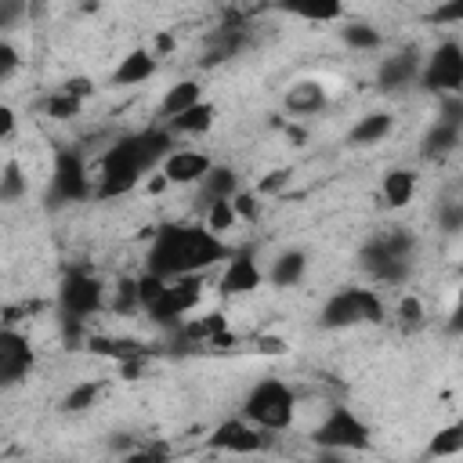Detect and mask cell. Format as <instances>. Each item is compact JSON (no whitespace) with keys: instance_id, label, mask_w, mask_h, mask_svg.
I'll return each mask as SVG.
<instances>
[{"instance_id":"cell-1","label":"cell","mask_w":463,"mask_h":463,"mask_svg":"<svg viewBox=\"0 0 463 463\" xmlns=\"http://www.w3.org/2000/svg\"><path fill=\"white\" fill-rule=\"evenodd\" d=\"M232 257V246L206 232L203 224H163L152 232V246L145 253V271L174 282L184 275H199Z\"/></svg>"},{"instance_id":"cell-2","label":"cell","mask_w":463,"mask_h":463,"mask_svg":"<svg viewBox=\"0 0 463 463\" xmlns=\"http://www.w3.org/2000/svg\"><path fill=\"white\" fill-rule=\"evenodd\" d=\"M170 152H174V134L166 127H145V130L116 137V145L101 159L94 195L116 199V195L134 192L141 184V177H148Z\"/></svg>"},{"instance_id":"cell-3","label":"cell","mask_w":463,"mask_h":463,"mask_svg":"<svg viewBox=\"0 0 463 463\" xmlns=\"http://www.w3.org/2000/svg\"><path fill=\"white\" fill-rule=\"evenodd\" d=\"M242 420L260 427V430H271V434L293 427V420H297V394H293V387L275 380V376L257 380L250 387V394L242 398Z\"/></svg>"},{"instance_id":"cell-4","label":"cell","mask_w":463,"mask_h":463,"mask_svg":"<svg viewBox=\"0 0 463 463\" xmlns=\"http://www.w3.org/2000/svg\"><path fill=\"white\" fill-rule=\"evenodd\" d=\"M383 318H387V307H383L380 293L362 289V286H340L318 307V326L322 329H351V326H362V322L380 326Z\"/></svg>"},{"instance_id":"cell-5","label":"cell","mask_w":463,"mask_h":463,"mask_svg":"<svg viewBox=\"0 0 463 463\" xmlns=\"http://www.w3.org/2000/svg\"><path fill=\"white\" fill-rule=\"evenodd\" d=\"M311 445L318 452H369L373 427L347 405H333L311 430Z\"/></svg>"},{"instance_id":"cell-6","label":"cell","mask_w":463,"mask_h":463,"mask_svg":"<svg viewBox=\"0 0 463 463\" xmlns=\"http://www.w3.org/2000/svg\"><path fill=\"white\" fill-rule=\"evenodd\" d=\"M416 83L427 90V94H463V47L459 40H441L423 61H420V76Z\"/></svg>"},{"instance_id":"cell-7","label":"cell","mask_w":463,"mask_h":463,"mask_svg":"<svg viewBox=\"0 0 463 463\" xmlns=\"http://www.w3.org/2000/svg\"><path fill=\"white\" fill-rule=\"evenodd\" d=\"M105 304V282L90 268H69L58 282V315L69 318H90Z\"/></svg>"},{"instance_id":"cell-8","label":"cell","mask_w":463,"mask_h":463,"mask_svg":"<svg viewBox=\"0 0 463 463\" xmlns=\"http://www.w3.org/2000/svg\"><path fill=\"white\" fill-rule=\"evenodd\" d=\"M206 449L228 452V456H257V452L275 449V434H271V430H260V427H253V423H246L242 416H232V420H221V423L210 430Z\"/></svg>"},{"instance_id":"cell-9","label":"cell","mask_w":463,"mask_h":463,"mask_svg":"<svg viewBox=\"0 0 463 463\" xmlns=\"http://www.w3.org/2000/svg\"><path fill=\"white\" fill-rule=\"evenodd\" d=\"M90 195V177H87V159L80 148H58L54 166H51V203H83Z\"/></svg>"},{"instance_id":"cell-10","label":"cell","mask_w":463,"mask_h":463,"mask_svg":"<svg viewBox=\"0 0 463 463\" xmlns=\"http://www.w3.org/2000/svg\"><path fill=\"white\" fill-rule=\"evenodd\" d=\"M203 300V279L199 275H184V279H174V282H166V289H163V297L145 311L156 326H181L184 322V315L188 311H195V304Z\"/></svg>"},{"instance_id":"cell-11","label":"cell","mask_w":463,"mask_h":463,"mask_svg":"<svg viewBox=\"0 0 463 463\" xmlns=\"http://www.w3.org/2000/svg\"><path fill=\"white\" fill-rule=\"evenodd\" d=\"M36 365L33 344L14 326H0V387H18Z\"/></svg>"},{"instance_id":"cell-12","label":"cell","mask_w":463,"mask_h":463,"mask_svg":"<svg viewBox=\"0 0 463 463\" xmlns=\"http://www.w3.org/2000/svg\"><path fill=\"white\" fill-rule=\"evenodd\" d=\"M264 286V271L253 257L250 246L242 250H232V257L224 260V271L217 279V293L221 297H246V293H257Z\"/></svg>"},{"instance_id":"cell-13","label":"cell","mask_w":463,"mask_h":463,"mask_svg":"<svg viewBox=\"0 0 463 463\" xmlns=\"http://www.w3.org/2000/svg\"><path fill=\"white\" fill-rule=\"evenodd\" d=\"M246 47H250V25H242V22H224V25H217V29L206 33L199 65H203V69H213V65H221V61L239 58Z\"/></svg>"},{"instance_id":"cell-14","label":"cell","mask_w":463,"mask_h":463,"mask_svg":"<svg viewBox=\"0 0 463 463\" xmlns=\"http://www.w3.org/2000/svg\"><path fill=\"white\" fill-rule=\"evenodd\" d=\"M420 61L423 58H420L416 47H405V51H394V54L380 58V65H376V90L394 94L402 87H412L416 76H420Z\"/></svg>"},{"instance_id":"cell-15","label":"cell","mask_w":463,"mask_h":463,"mask_svg":"<svg viewBox=\"0 0 463 463\" xmlns=\"http://www.w3.org/2000/svg\"><path fill=\"white\" fill-rule=\"evenodd\" d=\"M358 264H362V271H365L369 279H376L380 286H402V282L409 279V271H412V264L394 260V257L376 242V235L365 239V246L358 250Z\"/></svg>"},{"instance_id":"cell-16","label":"cell","mask_w":463,"mask_h":463,"mask_svg":"<svg viewBox=\"0 0 463 463\" xmlns=\"http://www.w3.org/2000/svg\"><path fill=\"white\" fill-rule=\"evenodd\" d=\"M159 166H163L166 184H195V181L206 177V170L213 166V159L206 152H199V148H174Z\"/></svg>"},{"instance_id":"cell-17","label":"cell","mask_w":463,"mask_h":463,"mask_svg":"<svg viewBox=\"0 0 463 463\" xmlns=\"http://www.w3.org/2000/svg\"><path fill=\"white\" fill-rule=\"evenodd\" d=\"M239 170L235 166H224V163H213L206 170V177L199 181V195H195V210L203 213L210 203H221V199H232L239 192Z\"/></svg>"},{"instance_id":"cell-18","label":"cell","mask_w":463,"mask_h":463,"mask_svg":"<svg viewBox=\"0 0 463 463\" xmlns=\"http://www.w3.org/2000/svg\"><path fill=\"white\" fill-rule=\"evenodd\" d=\"M87 351L98 354V358H112L116 365L130 362V358H152L148 344H141L134 336H105V333H90L87 336Z\"/></svg>"},{"instance_id":"cell-19","label":"cell","mask_w":463,"mask_h":463,"mask_svg":"<svg viewBox=\"0 0 463 463\" xmlns=\"http://www.w3.org/2000/svg\"><path fill=\"white\" fill-rule=\"evenodd\" d=\"M159 69V58L148 51V47H134L119 58V65L112 69V87H134V83H145L152 80Z\"/></svg>"},{"instance_id":"cell-20","label":"cell","mask_w":463,"mask_h":463,"mask_svg":"<svg viewBox=\"0 0 463 463\" xmlns=\"http://www.w3.org/2000/svg\"><path fill=\"white\" fill-rule=\"evenodd\" d=\"M391 130H394V116L383 112V109H376V112H365V116H358V119L351 123V130H347V145H354V148H369V145H380Z\"/></svg>"},{"instance_id":"cell-21","label":"cell","mask_w":463,"mask_h":463,"mask_svg":"<svg viewBox=\"0 0 463 463\" xmlns=\"http://www.w3.org/2000/svg\"><path fill=\"white\" fill-rule=\"evenodd\" d=\"M304 275H307V253H304V250H282V253L271 260V268H268L264 279H268L275 289H293V286L304 282Z\"/></svg>"},{"instance_id":"cell-22","label":"cell","mask_w":463,"mask_h":463,"mask_svg":"<svg viewBox=\"0 0 463 463\" xmlns=\"http://www.w3.org/2000/svg\"><path fill=\"white\" fill-rule=\"evenodd\" d=\"M286 109L293 112V116H315V112H322L326 105H329V90L318 83V80H300V83H293L289 90H286Z\"/></svg>"},{"instance_id":"cell-23","label":"cell","mask_w":463,"mask_h":463,"mask_svg":"<svg viewBox=\"0 0 463 463\" xmlns=\"http://www.w3.org/2000/svg\"><path fill=\"white\" fill-rule=\"evenodd\" d=\"M412 195H416V170H409V166H391V170L383 174V181H380V199H383V206L402 210V206L412 203Z\"/></svg>"},{"instance_id":"cell-24","label":"cell","mask_w":463,"mask_h":463,"mask_svg":"<svg viewBox=\"0 0 463 463\" xmlns=\"http://www.w3.org/2000/svg\"><path fill=\"white\" fill-rule=\"evenodd\" d=\"M181 340L184 344H213L217 336L228 333V315L224 311H206V315H195V318H184L177 326Z\"/></svg>"},{"instance_id":"cell-25","label":"cell","mask_w":463,"mask_h":463,"mask_svg":"<svg viewBox=\"0 0 463 463\" xmlns=\"http://www.w3.org/2000/svg\"><path fill=\"white\" fill-rule=\"evenodd\" d=\"M203 101V83L199 80H177L174 87H166V94H163V101H159V119L166 123V119H174V116H181V112H188L192 105H199Z\"/></svg>"},{"instance_id":"cell-26","label":"cell","mask_w":463,"mask_h":463,"mask_svg":"<svg viewBox=\"0 0 463 463\" xmlns=\"http://www.w3.org/2000/svg\"><path fill=\"white\" fill-rule=\"evenodd\" d=\"M459 141H463V130L459 127H449V123H430L427 127V134H423V141H420V156L423 159H445V156H452L456 148H459Z\"/></svg>"},{"instance_id":"cell-27","label":"cell","mask_w":463,"mask_h":463,"mask_svg":"<svg viewBox=\"0 0 463 463\" xmlns=\"http://www.w3.org/2000/svg\"><path fill=\"white\" fill-rule=\"evenodd\" d=\"M213 119H217V105L203 98L199 105H192L188 112H181V116L166 119L163 127H166L170 134H206V130L213 127Z\"/></svg>"},{"instance_id":"cell-28","label":"cell","mask_w":463,"mask_h":463,"mask_svg":"<svg viewBox=\"0 0 463 463\" xmlns=\"http://www.w3.org/2000/svg\"><path fill=\"white\" fill-rule=\"evenodd\" d=\"M376 242H380L394 260H405V264H412V260H416V250H420L416 232L405 228V224H391V228L376 232Z\"/></svg>"},{"instance_id":"cell-29","label":"cell","mask_w":463,"mask_h":463,"mask_svg":"<svg viewBox=\"0 0 463 463\" xmlns=\"http://www.w3.org/2000/svg\"><path fill=\"white\" fill-rule=\"evenodd\" d=\"M459 452H463V423H445L427 441V456H434V459H449V456H459Z\"/></svg>"},{"instance_id":"cell-30","label":"cell","mask_w":463,"mask_h":463,"mask_svg":"<svg viewBox=\"0 0 463 463\" xmlns=\"http://www.w3.org/2000/svg\"><path fill=\"white\" fill-rule=\"evenodd\" d=\"M340 40H344L351 51H376V47L383 43V33H380L376 25H369V22H347V25L340 29Z\"/></svg>"},{"instance_id":"cell-31","label":"cell","mask_w":463,"mask_h":463,"mask_svg":"<svg viewBox=\"0 0 463 463\" xmlns=\"http://www.w3.org/2000/svg\"><path fill=\"white\" fill-rule=\"evenodd\" d=\"M235 224H239V217H235V210H232V199L210 203V206L203 210V228H206V232H213L217 239H221L224 232H232Z\"/></svg>"},{"instance_id":"cell-32","label":"cell","mask_w":463,"mask_h":463,"mask_svg":"<svg viewBox=\"0 0 463 463\" xmlns=\"http://www.w3.org/2000/svg\"><path fill=\"white\" fill-rule=\"evenodd\" d=\"M98 394H101V387H98L94 380H80L76 387L65 391V398H61V412H69V416L87 412V409L98 402Z\"/></svg>"},{"instance_id":"cell-33","label":"cell","mask_w":463,"mask_h":463,"mask_svg":"<svg viewBox=\"0 0 463 463\" xmlns=\"http://www.w3.org/2000/svg\"><path fill=\"white\" fill-rule=\"evenodd\" d=\"M29 192V181H25V170H22V163H4V170H0V203H18L22 195Z\"/></svg>"},{"instance_id":"cell-34","label":"cell","mask_w":463,"mask_h":463,"mask_svg":"<svg viewBox=\"0 0 463 463\" xmlns=\"http://www.w3.org/2000/svg\"><path fill=\"white\" fill-rule=\"evenodd\" d=\"M123 463H174V452H170V445L166 441H137L127 456H123Z\"/></svg>"},{"instance_id":"cell-35","label":"cell","mask_w":463,"mask_h":463,"mask_svg":"<svg viewBox=\"0 0 463 463\" xmlns=\"http://www.w3.org/2000/svg\"><path fill=\"white\" fill-rule=\"evenodd\" d=\"M43 112H47L51 119H76V116L83 112V101L69 98L65 90H54V94L43 98Z\"/></svg>"},{"instance_id":"cell-36","label":"cell","mask_w":463,"mask_h":463,"mask_svg":"<svg viewBox=\"0 0 463 463\" xmlns=\"http://www.w3.org/2000/svg\"><path fill=\"white\" fill-rule=\"evenodd\" d=\"M58 333H61V344L69 347V351H80V347H87V322L83 318H69V315H58Z\"/></svg>"},{"instance_id":"cell-37","label":"cell","mask_w":463,"mask_h":463,"mask_svg":"<svg viewBox=\"0 0 463 463\" xmlns=\"http://www.w3.org/2000/svg\"><path fill=\"white\" fill-rule=\"evenodd\" d=\"M398 322H402V329H420L423 326V318H427V311H423V300L416 297V293H405L402 300H398Z\"/></svg>"},{"instance_id":"cell-38","label":"cell","mask_w":463,"mask_h":463,"mask_svg":"<svg viewBox=\"0 0 463 463\" xmlns=\"http://www.w3.org/2000/svg\"><path fill=\"white\" fill-rule=\"evenodd\" d=\"M134 282H137V307H141V311H148V307L163 297V289H166V282L156 279V275H148V271L134 275Z\"/></svg>"},{"instance_id":"cell-39","label":"cell","mask_w":463,"mask_h":463,"mask_svg":"<svg viewBox=\"0 0 463 463\" xmlns=\"http://www.w3.org/2000/svg\"><path fill=\"white\" fill-rule=\"evenodd\" d=\"M232 210H235V217L239 221H257L260 217V195L257 192H250V188H239L235 195H232Z\"/></svg>"},{"instance_id":"cell-40","label":"cell","mask_w":463,"mask_h":463,"mask_svg":"<svg viewBox=\"0 0 463 463\" xmlns=\"http://www.w3.org/2000/svg\"><path fill=\"white\" fill-rule=\"evenodd\" d=\"M112 307H116L119 315L141 311V307H137V282H134L130 275H123V279L116 282V300H112Z\"/></svg>"},{"instance_id":"cell-41","label":"cell","mask_w":463,"mask_h":463,"mask_svg":"<svg viewBox=\"0 0 463 463\" xmlns=\"http://www.w3.org/2000/svg\"><path fill=\"white\" fill-rule=\"evenodd\" d=\"M438 123H449V127H459L463 130V94L438 98Z\"/></svg>"},{"instance_id":"cell-42","label":"cell","mask_w":463,"mask_h":463,"mask_svg":"<svg viewBox=\"0 0 463 463\" xmlns=\"http://www.w3.org/2000/svg\"><path fill=\"white\" fill-rule=\"evenodd\" d=\"M438 228L441 232H449V235H456L459 228H463V203H456V199H445L441 206H438Z\"/></svg>"},{"instance_id":"cell-43","label":"cell","mask_w":463,"mask_h":463,"mask_svg":"<svg viewBox=\"0 0 463 463\" xmlns=\"http://www.w3.org/2000/svg\"><path fill=\"white\" fill-rule=\"evenodd\" d=\"M293 14L304 22H336L344 14V7L340 4H307V7H293Z\"/></svg>"},{"instance_id":"cell-44","label":"cell","mask_w":463,"mask_h":463,"mask_svg":"<svg viewBox=\"0 0 463 463\" xmlns=\"http://www.w3.org/2000/svg\"><path fill=\"white\" fill-rule=\"evenodd\" d=\"M18 69H22V54H18V47L7 43V40H0V83H7Z\"/></svg>"},{"instance_id":"cell-45","label":"cell","mask_w":463,"mask_h":463,"mask_svg":"<svg viewBox=\"0 0 463 463\" xmlns=\"http://www.w3.org/2000/svg\"><path fill=\"white\" fill-rule=\"evenodd\" d=\"M58 90H65V94H69V98H76V101H87L98 87H94V80H90V76H69Z\"/></svg>"},{"instance_id":"cell-46","label":"cell","mask_w":463,"mask_h":463,"mask_svg":"<svg viewBox=\"0 0 463 463\" xmlns=\"http://www.w3.org/2000/svg\"><path fill=\"white\" fill-rule=\"evenodd\" d=\"M25 14H29V7L22 0H0V29H14Z\"/></svg>"},{"instance_id":"cell-47","label":"cell","mask_w":463,"mask_h":463,"mask_svg":"<svg viewBox=\"0 0 463 463\" xmlns=\"http://www.w3.org/2000/svg\"><path fill=\"white\" fill-rule=\"evenodd\" d=\"M289 170H271L268 177H260V184H257V195H279L286 184H289Z\"/></svg>"},{"instance_id":"cell-48","label":"cell","mask_w":463,"mask_h":463,"mask_svg":"<svg viewBox=\"0 0 463 463\" xmlns=\"http://www.w3.org/2000/svg\"><path fill=\"white\" fill-rule=\"evenodd\" d=\"M430 18H434V22H459V18H463V0H452V4L434 7Z\"/></svg>"},{"instance_id":"cell-49","label":"cell","mask_w":463,"mask_h":463,"mask_svg":"<svg viewBox=\"0 0 463 463\" xmlns=\"http://www.w3.org/2000/svg\"><path fill=\"white\" fill-rule=\"evenodd\" d=\"M116 369H119L123 380H141L148 373V358H130V362H119Z\"/></svg>"},{"instance_id":"cell-50","label":"cell","mask_w":463,"mask_h":463,"mask_svg":"<svg viewBox=\"0 0 463 463\" xmlns=\"http://www.w3.org/2000/svg\"><path fill=\"white\" fill-rule=\"evenodd\" d=\"M174 47H177V40H174V33H156V40H152V54L156 58H166V54H174Z\"/></svg>"},{"instance_id":"cell-51","label":"cell","mask_w":463,"mask_h":463,"mask_svg":"<svg viewBox=\"0 0 463 463\" xmlns=\"http://www.w3.org/2000/svg\"><path fill=\"white\" fill-rule=\"evenodd\" d=\"M14 127H18V112H14L11 105H0V141H4V137H11V134H14Z\"/></svg>"},{"instance_id":"cell-52","label":"cell","mask_w":463,"mask_h":463,"mask_svg":"<svg viewBox=\"0 0 463 463\" xmlns=\"http://www.w3.org/2000/svg\"><path fill=\"white\" fill-rule=\"evenodd\" d=\"M257 351L260 354H286V340H279V336H257Z\"/></svg>"},{"instance_id":"cell-53","label":"cell","mask_w":463,"mask_h":463,"mask_svg":"<svg viewBox=\"0 0 463 463\" xmlns=\"http://www.w3.org/2000/svg\"><path fill=\"white\" fill-rule=\"evenodd\" d=\"M311 463H351V459H347V452H318Z\"/></svg>"},{"instance_id":"cell-54","label":"cell","mask_w":463,"mask_h":463,"mask_svg":"<svg viewBox=\"0 0 463 463\" xmlns=\"http://www.w3.org/2000/svg\"><path fill=\"white\" fill-rule=\"evenodd\" d=\"M145 188H148L152 195H159V192L166 188V177H163V174H156V177H148V184H145Z\"/></svg>"},{"instance_id":"cell-55","label":"cell","mask_w":463,"mask_h":463,"mask_svg":"<svg viewBox=\"0 0 463 463\" xmlns=\"http://www.w3.org/2000/svg\"><path fill=\"white\" fill-rule=\"evenodd\" d=\"M286 137H289V141H304V130L293 127V123H286Z\"/></svg>"}]
</instances>
